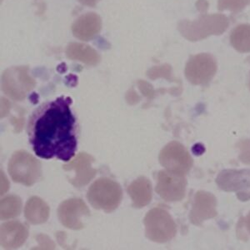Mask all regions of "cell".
<instances>
[{
	"instance_id": "3",
	"label": "cell",
	"mask_w": 250,
	"mask_h": 250,
	"mask_svg": "<svg viewBox=\"0 0 250 250\" xmlns=\"http://www.w3.org/2000/svg\"><path fill=\"white\" fill-rule=\"evenodd\" d=\"M121 186L108 178L98 179L88 188L87 199L90 205L106 213L115 210L122 200Z\"/></svg>"
},
{
	"instance_id": "16",
	"label": "cell",
	"mask_w": 250,
	"mask_h": 250,
	"mask_svg": "<svg viewBox=\"0 0 250 250\" xmlns=\"http://www.w3.org/2000/svg\"><path fill=\"white\" fill-rule=\"evenodd\" d=\"M134 207L141 208L145 207L152 200V185L145 177H139L128 185L127 188Z\"/></svg>"
},
{
	"instance_id": "22",
	"label": "cell",
	"mask_w": 250,
	"mask_h": 250,
	"mask_svg": "<svg viewBox=\"0 0 250 250\" xmlns=\"http://www.w3.org/2000/svg\"><path fill=\"white\" fill-rule=\"evenodd\" d=\"M172 68L168 64H163L161 66H154L147 72V76L150 80H156L159 78H165L166 80H171Z\"/></svg>"
},
{
	"instance_id": "29",
	"label": "cell",
	"mask_w": 250,
	"mask_h": 250,
	"mask_svg": "<svg viewBox=\"0 0 250 250\" xmlns=\"http://www.w3.org/2000/svg\"><path fill=\"white\" fill-rule=\"evenodd\" d=\"M243 225H245V227L246 228V229H247L248 232L250 234V212L246 216V218L244 219Z\"/></svg>"
},
{
	"instance_id": "5",
	"label": "cell",
	"mask_w": 250,
	"mask_h": 250,
	"mask_svg": "<svg viewBox=\"0 0 250 250\" xmlns=\"http://www.w3.org/2000/svg\"><path fill=\"white\" fill-rule=\"evenodd\" d=\"M9 173L12 179L26 186H32L41 176V164L33 155L23 150L13 154L9 162Z\"/></svg>"
},
{
	"instance_id": "11",
	"label": "cell",
	"mask_w": 250,
	"mask_h": 250,
	"mask_svg": "<svg viewBox=\"0 0 250 250\" xmlns=\"http://www.w3.org/2000/svg\"><path fill=\"white\" fill-rule=\"evenodd\" d=\"M94 159L87 153H80L72 161L63 165L67 172L68 181L74 187L81 188L88 185L96 175L97 170L93 168Z\"/></svg>"
},
{
	"instance_id": "15",
	"label": "cell",
	"mask_w": 250,
	"mask_h": 250,
	"mask_svg": "<svg viewBox=\"0 0 250 250\" xmlns=\"http://www.w3.org/2000/svg\"><path fill=\"white\" fill-rule=\"evenodd\" d=\"M29 233L19 221L7 222L1 226V246L6 250H15L25 243Z\"/></svg>"
},
{
	"instance_id": "23",
	"label": "cell",
	"mask_w": 250,
	"mask_h": 250,
	"mask_svg": "<svg viewBox=\"0 0 250 250\" xmlns=\"http://www.w3.org/2000/svg\"><path fill=\"white\" fill-rule=\"evenodd\" d=\"M237 148L239 151L240 162L250 165V140H240L237 144Z\"/></svg>"
},
{
	"instance_id": "14",
	"label": "cell",
	"mask_w": 250,
	"mask_h": 250,
	"mask_svg": "<svg viewBox=\"0 0 250 250\" xmlns=\"http://www.w3.org/2000/svg\"><path fill=\"white\" fill-rule=\"evenodd\" d=\"M102 20L95 13H86L81 15L72 24V33L82 41H89L100 33Z\"/></svg>"
},
{
	"instance_id": "10",
	"label": "cell",
	"mask_w": 250,
	"mask_h": 250,
	"mask_svg": "<svg viewBox=\"0 0 250 250\" xmlns=\"http://www.w3.org/2000/svg\"><path fill=\"white\" fill-rule=\"evenodd\" d=\"M90 216V211L80 199L65 200L59 206L58 218L64 227L80 230L84 228V220Z\"/></svg>"
},
{
	"instance_id": "25",
	"label": "cell",
	"mask_w": 250,
	"mask_h": 250,
	"mask_svg": "<svg viewBox=\"0 0 250 250\" xmlns=\"http://www.w3.org/2000/svg\"><path fill=\"white\" fill-rule=\"evenodd\" d=\"M38 242L40 243V248L38 249H47V250H53L54 249V244L48 236L44 234H40L37 237Z\"/></svg>"
},
{
	"instance_id": "18",
	"label": "cell",
	"mask_w": 250,
	"mask_h": 250,
	"mask_svg": "<svg viewBox=\"0 0 250 250\" xmlns=\"http://www.w3.org/2000/svg\"><path fill=\"white\" fill-rule=\"evenodd\" d=\"M24 215L32 225H41L48 220L49 207L43 199L39 197H31L26 203Z\"/></svg>"
},
{
	"instance_id": "8",
	"label": "cell",
	"mask_w": 250,
	"mask_h": 250,
	"mask_svg": "<svg viewBox=\"0 0 250 250\" xmlns=\"http://www.w3.org/2000/svg\"><path fill=\"white\" fill-rule=\"evenodd\" d=\"M217 73V62L213 55L201 53L191 56L185 66V77L193 85H205Z\"/></svg>"
},
{
	"instance_id": "4",
	"label": "cell",
	"mask_w": 250,
	"mask_h": 250,
	"mask_svg": "<svg viewBox=\"0 0 250 250\" xmlns=\"http://www.w3.org/2000/svg\"><path fill=\"white\" fill-rule=\"evenodd\" d=\"M145 234L151 241L164 244L175 237L177 225L170 213L162 208L148 211L145 219Z\"/></svg>"
},
{
	"instance_id": "1",
	"label": "cell",
	"mask_w": 250,
	"mask_h": 250,
	"mask_svg": "<svg viewBox=\"0 0 250 250\" xmlns=\"http://www.w3.org/2000/svg\"><path fill=\"white\" fill-rule=\"evenodd\" d=\"M71 103L68 97H60L39 106L29 117V144L41 159L57 158L68 162L75 155L77 125Z\"/></svg>"
},
{
	"instance_id": "26",
	"label": "cell",
	"mask_w": 250,
	"mask_h": 250,
	"mask_svg": "<svg viewBox=\"0 0 250 250\" xmlns=\"http://www.w3.org/2000/svg\"><path fill=\"white\" fill-rule=\"evenodd\" d=\"M196 6L197 9H199V11L201 12L202 14H205L207 11L208 3L206 0H199L198 3H196Z\"/></svg>"
},
{
	"instance_id": "17",
	"label": "cell",
	"mask_w": 250,
	"mask_h": 250,
	"mask_svg": "<svg viewBox=\"0 0 250 250\" xmlns=\"http://www.w3.org/2000/svg\"><path fill=\"white\" fill-rule=\"evenodd\" d=\"M66 55L69 60L79 61L89 66L97 65L100 61L99 53L90 46L83 43H69L66 48Z\"/></svg>"
},
{
	"instance_id": "28",
	"label": "cell",
	"mask_w": 250,
	"mask_h": 250,
	"mask_svg": "<svg viewBox=\"0 0 250 250\" xmlns=\"http://www.w3.org/2000/svg\"><path fill=\"white\" fill-rule=\"evenodd\" d=\"M83 5L89 6V7H94L96 5L97 0H78Z\"/></svg>"
},
{
	"instance_id": "21",
	"label": "cell",
	"mask_w": 250,
	"mask_h": 250,
	"mask_svg": "<svg viewBox=\"0 0 250 250\" xmlns=\"http://www.w3.org/2000/svg\"><path fill=\"white\" fill-rule=\"evenodd\" d=\"M250 5V0H218V9L219 11L232 12L238 14Z\"/></svg>"
},
{
	"instance_id": "20",
	"label": "cell",
	"mask_w": 250,
	"mask_h": 250,
	"mask_svg": "<svg viewBox=\"0 0 250 250\" xmlns=\"http://www.w3.org/2000/svg\"><path fill=\"white\" fill-rule=\"evenodd\" d=\"M22 202L20 197L10 194L1 199V219H13L18 217L21 213Z\"/></svg>"
},
{
	"instance_id": "6",
	"label": "cell",
	"mask_w": 250,
	"mask_h": 250,
	"mask_svg": "<svg viewBox=\"0 0 250 250\" xmlns=\"http://www.w3.org/2000/svg\"><path fill=\"white\" fill-rule=\"evenodd\" d=\"M27 66L7 68L2 75V90L12 100L22 101L35 86Z\"/></svg>"
},
{
	"instance_id": "7",
	"label": "cell",
	"mask_w": 250,
	"mask_h": 250,
	"mask_svg": "<svg viewBox=\"0 0 250 250\" xmlns=\"http://www.w3.org/2000/svg\"><path fill=\"white\" fill-rule=\"evenodd\" d=\"M159 163L166 170L185 176L193 167L192 157L185 146L172 141L164 147L159 157Z\"/></svg>"
},
{
	"instance_id": "24",
	"label": "cell",
	"mask_w": 250,
	"mask_h": 250,
	"mask_svg": "<svg viewBox=\"0 0 250 250\" xmlns=\"http://www.w3.org/2000/svg\"><path fill=\"white\" fill-rule=\"evenodd\" d=\"M138 85H139V88H140L143 94H145V96L148 97V100H152L154 98V88L148 83L140 80L138 82Z\"/></svg>"
},
{
	"instance_id": "2",
	"label": "cell",
	"mask_w": 250,
	"mask_h": 250,
	"mask_svg": "<svg viewBox=\"0 0 250 250\" xmlns=\"http://www.w3.org/2000/svg\"><path fill=\"white\" fill-rule=\"evenodd\" d=\"M229 26V20L221 14H202L197 20H182L178 24V30L186 40L196 42L213 35H221Z\"/></svg>"
},
{
	"instance_id": "13",
	"label": "cell",
	"mask_w": 250,
	"mask_h": 250,
	"mask_svg": "<svg viewBox=\"0 0 250 250\" xmlns=\"http://www.w3.org/2000/svg\"><path fill=\"white\" fill-rule=\"evenodd\" d=\"M218 214L217 199L213 193L199 191L193 198L189 219L193 225L200 226L208 219H213Z\"/></svg>"
},
{
	"instance_id": "12",
	"label": "cell",
	"mask_w": 250,
	"mask_h": 250,
	"mask_svg": "<svg viewBox=\"0 0 250 250\" xmlns=\"http://www.w3.org/2000/svg\"><path fill=\"white\" fill-rule=\"evenodd\" d=\"M187 180L185 176L162 170L158 174L156 192L159 196L168 202H177L185 196Z\"/></svg>"
},
{
	"instance_id": "19",
	"label": "cell",
	"mask_w": 250,
	"mask_h": 250,
	"mask_svg": "<svg viewBox=\"0 0 250 250\" xmlns=\"http://www.w3.org/2000/svg\"><path fill=\"white\" fill-rule=\"evenodd\" d=\"M229 41L232 47L239 53H250V24L243 23L235 27L231 32Z\"/></svg>"
},
{
	"instance_id": "30",
	"label": "cell",
	"mask_w": 250,
	"mask_h": 250,
	"mask_svg": "<svg viewBox=\"0 0 250 250\" xmlns=\"http://www.w3.org/2000/svg\"></svg>"
},
{
	"instance_id": "27",
	"label": "cell",
	"mask_w": 250,
	"mask_h": 250,
	"mask_svg": "<svg viewBox=\"0 0 250 250\" xmlns=\"http://www.w3.org/2000/svg\"><path fill=\"white\" fill-rule=\"evenodd\" d=\"M9 107H10V104L9 102L7 101V100L5 99H2V111H1V117L3 118V117H5L7 114H8V112H9Z\"/></svg>"
},
{
	"instance_id": "9",
	"label": "cell",
	"mask_w": 250,
	"mask_h": 250,
	"mask_svg": "<svg viewBox=\"0 0 250 250\" xmlns=\"http://www.w3.org/2000/svg\"><path fill=\"white\" fill-rule=\"evenodd\" d=\"M221 190L233 192L242 202L250 199V169H224L216 178Z\"/></svg>"
}]
</instances>
